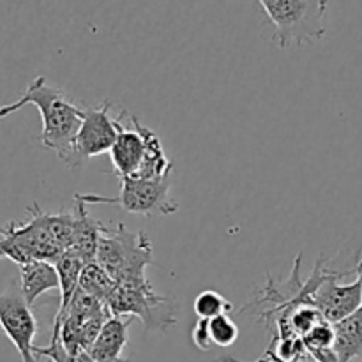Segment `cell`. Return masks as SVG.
<instances>
[{"instance_id": "obj_1", "label": "cell", "mask_w": 362, "mask_h": 362, "mask_svg": "<svg viewBox=\"0 0 362 362\" xmlns=\"http://www.w3.org/2000/svg\"><path fill=\"white\" fill-rule=\"evenodd\" d=\"M27 105L35 106L41 113L42 147L55 152L57 158L69 168H78L80 163L74 145L83 120V108L74 105L60 88L52 87L45 76H37L20 99L0 106V119H6Z\"/></svg>"}, {"instance_id": "obj_2", "label": "cell", "mask_w": 362, "mask_h": 362, "mask_svg": "<svg viewBox=\"0 0 362 362\" xmlns=\"http://www.w3.org/2000/svg\"><path fill=\"white\" fill-rule=\"evenodd\" d=\"M95 264L117 285L147 281L145 269L154 264L151 239L144 232H131L122 223L115 228H106L99 240Z\"/></svg>"}, {"instance_id": "obj_3", "label": "cell", "mask_w": 362, "mask_h": 362, "mask_svg": "<svg viewBox=\"0 0 362 362\" xmlns=\"http://www.w3.org/2000/svg\"><path fill=\"white\" fill-rule=\"evenodd\" d=\"M322 0H260L262 9L274 25L272 42L278 48L308 45L325 35V11Z\"/></svg>"}, {"instance_id": "obj_4", "label": "cell", "mask_w": 362, "mask_h": 362, "mask_svg": "<svg viewBox=\"0 0 362 362\" xmlns=\"http://www.w3.org/2000/svg\"><path fill=\"white\" fill-rule=\"evenodd\" d=\"M113 317L140 318L147 331H166L177 324L175 304L154 292L151 281L117 285L106 303Z\"/></svg>"}, {"instance_id": "obj_5", "label": "cell", "mask_w": 362, "mask_h": 362, "mask_svg": "<svg viewBox=\"0 0 362 362\" xmlns=\"http://www.w3.org/2000/svg\"><path fill=\"white\" fill-rule=\"evenodd\" d=\"M170 177L163 179L141 180V179H122L120 180V193L117 197H103V194L76 193L74 200L88 204H108L117 205L129 214L144 216H170L179 212V205L170 197Z\"/></svg>"}, {"instance_id": "obj_6", "label": "cell", "mask_w": 362, "mask_h": 362, "mask_svg": "<svg viewBox=\"0 0 362 362\" xmlns=\"http://www.w3.org/2000/svg\"><path fill=\"white\" fill-rule=\"evenodd\" d=\"M0 329L16 346L21 362H35L34 338L37 334V322L20 286L11 285L0 293Z\"/></svg>"}, {"instance_id": "obj_7", "label": "cell", "mask_w": 362, "mask_h": 362, "mask_svg": "<svg viewBox=\"0 0 362 362\" xmlns=\"http://www.w3.org/2000/svg\"><path fill=\"white\" fill-rule=\"evenodd\" d=\"M110 101H105L98 108H83V120L74 145L80 165L87 159L112 151L117 140V120L115 117H110Z\"/></svg>"}, {"instance_id": "obj_8", "label": "cell", "mask_w": 362, "mask_h": 362, "mask_svg": "<svg viewBox=\"0 0 362 362\" xmlns=\"http://www.w3.org/2000/svg\"><path fill=\"white\" fill-rule=\"evenodd\" d=\"M341 278H345V274L331 271L313 296V306L320 311L324 320L332 325L345 320L362 308V285L359 279L341 285Z\"/></svg>"}, {"instance_id": "obj_9", "label": "cell", "mask_w": 362, "mask_h": 362, "mask_svg": "<svg viewBox=\"0 0 362 362\" xmlns=\"http://www.w3.org/2000/svg\"><path fill=\"white\" fill-rule=\"evenodd\" d=\"M117 120V140L110 151L113 170L117 177L122 179H133L141 165L145 152V140L138 127V117H127L126 110H120Z\"/></svg>"}, {"instance_id": "obj_10", "label": "cell", "mask_w": 362, "mask_h": 362, "mask_svg": "<svg viewBox=\"0 0 362 362\" xmlns=\"http://www.w3.org/2000/svg\"><path fill=\"white\" fill-rule=\"evenodd\" d=\"M74 202L76 204H74L73 211V246H71V251H74L85 264H90V262H95V257H98L99 240H101L106 226L88 214L87 205L83 202Z\"/></svg>"}, {"instance_id": "obj_11", "label": "cell", "mask_w": 362, "mask_h": 362, "mask_svg": "<svg viewBox=\"0 0 362 362\" xmlns=\"http://www.w3.org/2000/svg\"><path fill=\"white\" fill-rule=\"evenodd\" d=\"M133 318L124 317H110L103 325L101 332L95 338L94 345L88 350V356L94 362H110L120 359L124 346L129 339V325Z\"/></svg>"}, {"instance_id": "obj_12", "label": "cell", "mask_w": 362, "mask_h": 362, "mask_svg": "<svg viewBox=\"0 0 362 362\" xmlns=\"http://www.w3.org/2000/svg\"><path fill=\"white\" fill-rule=\"evenodd\" d=\"M55 288H60V279L55 264L34 260L25 265H20V290L30 308L34 306L35 300L42 293Z\"/></svg>"}, {"instance_id": "obj_13", "label": "cell", "mask_w": 362, "mask_h": 362, "mask_svg": "<svg viewBox=\"0 0 362 362\" xmlns=\"http://www.w3.org/2000/svg\"><path fill=\"white\" fill-rule=\"evenodd\" d=\"M138 127H140L141 134H144L145 152H144V159H141L140 168H138L136 175H134L133 179L156 180V179H163V177L170 175L173 168V163L170 161L168 156H166L159 136L154 133V131L148 129L147 126H144L141 122H138Z\"/></svg>"}, {"instance_id": "obj_14", "label": "cell", "mask_w": 362, "mask_h": 362, "mask_svg": "<svg viewBox=\"0 0 362 362\" xmlns=\"http://www.w3.org/2000/svg\"><path fill=\"white\" fill-rule=\"evenodd\" d=\"M334 352L339 362L362 361V308L334 324Z\"/></svg>"}, {"instance_id": "obj_15", "label": "cell", "mask_w": 362, "mask_h": 362, "mask_svg": "<svg viewBox=\"0 0 362 362\" xmlns=\"http://www.w3.org/2000/svg\"><path fill=\"white\" fill-rule=\"evenodd\" d=\"M57 272H59L60 279V304L57 315H62L67 310L69 303L73 300L74 293L78 292L80 286L81 271L85 267V262L78 257L74 251H66L60 255L55 262Z\"/></svg>"}, {"instance_id": "obj_16", "label": "cell", "mask_w": 362, "mask_h": 362, "mask_svg": "<svg viewBox=\"0 0 362 362\" xmlns=\"http://www.w3.org/2000/svg\"><path fill=\"white\" fill-rule=\"evenodd\" d=\"M115 286L117 283L113 281V279L106 274L105 269L99 267L95 262L85 264L83 271H81L80 286H78L81 292H85L87 296L94 297V299L101 300V303L106 304L110 297H112Z\"/></svg>"}, {"instance_id": "obj_17", "label": "cell", "mask_w": 362, "mask_h": 362, "mask_svg": "<svg viewBox=\"0 0 362 362\" xmlns=\"http://www.w3.org/2000/svg\"><path fill=\"white\" fill-rule=\"evenodd\" d=\"M193 310L198 320H212V318L221 317V315H228L233 310V306L230 300H226L216 290H204L194 299Z\"/></svg>"}, {"instance_id": "obj_18", "label": "cell", "mask_w": 362, "mask_h": 362, "mask_svg": "<svg viewBox=\"0 0 362 362\" xmlns=\"http://www.w3.org/2000/svg\"><path fill=\"white\" fill-rule=\"evenodd\" d=\"M209 332H211L212 345L228 349L239 339V327L228 315H221L209 320Z\"/></svg>"}, {"instance_id": "obj_19", "label": "cell", "mask_w": 362, "mask_h": 362, "mask_svg": "<svg viewBox=\"0 0 362 362\" xmlns=\"http://www.w3.org/2000/svg\"><path fill=\"white\" fill-rule=\"evenodd\" d=\"M334 339H336L334 325L329 324L327 320H324L304 336L303 343L304 346H306V352H311V350L334 349Z\"/></svg>"}, {"instance_id": "obj_20", "label": "cell", "mask_w": 362, "mask_h": 362, "mask_svg": "<svg viewBox=\"0 0 362 362\" xmlns=\"http://www.w3.org/2000/svg\"><path fill=\"white\" fill-rule=\"evenodd\" d=\"M193 343L200 350L207 352L212 346L211 332H209V320H198L193 327Z\"/></svg>"}, {"instance_id": "obj_21", "label": "cell", "mask_w": 362, "mask_h": 362, "mask_svg": "<svg viewBox=\"0 0 362 362\" xmlns=\"http://www.w3.org/2000/svg\"><path fill=\"white\" fill-rule=\"evenodd\" d=\"M110 362H129L127 359H122V357H120V359H115V361H110Z\"/></svg>"}]
</instances>
